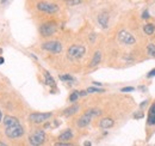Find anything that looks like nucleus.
<instances>
[{
    "instance_id": "f257e3e1",
    "label": "nucleus",
    "mask_w": 155,
    "mask_h": 146,
    "mask_svg": "<svg viewBox=\"0 0 155 146\" xmlns=\"http://www.w3.org/2000/svg\"><path fill=\"white\" fill-rule=\"evenodd\" d=\"M102 114V110L100 109H88L79 120H78V127L80 128H84L86 126H88L91 123V121L93 120V117L96 116H99Z\"/></svg>"
},
{
    "instance_id": "f03ea898",
    "label": "nucleus",
    "mask_w": 155,
    "mask_h": 146,
    "mask_svg": "<svg viewBox=\"0 0 155 146\" xmlns=\"http://www.w3.org/2000/svg\"><path fill=\"white\" fill-rule=\"evenodd\" d=\"M25 133L24 131V127L20 125V123H17L14 126H11V127H6L5 128V134L11 138V139H16V138H20L23 137Z\"/></svg>"
},
{
    "instance_id": "7ed1b4c3",
    "label": "nucleus",
    "mask_w": 155,
    "mask_h": 146,
    "mask_svg": "<svg viewBox=\"0 0 155 146\" xmlns=\"http://www.w3.org/2000/svg\"><path fill=\"white\" fill-rule=\"evenodd\" d=\"M86 53V48L84 46H70L68 48V51H67V55H68V59L70 60H79L81 59Z\"/></svg>"
},
{
    "instance_id": "20e7f679",
    "label": "nucleus",
    "mask_w": 155,
    "mask_h": 146,
    "mask_svg": "<svg viewBox=\"0 0 155 146\" xmlns=\"http://www.w3.org/2000/svg\"><path fill=\"white\" fill-rule=\"evenodd\" d=\"M57 30V25L56 23L54 22H47V23H43L41 26H40V34L43 36V37H49L54 35Z\"/></svg>"
},
{
    "instance_id": "39448f33",
    "label": "nucleus",
    "mask_w": 155,
    "mask_h": 146,
    "mask_svg": "<svg viewBox=\"0 0 155 146\" xmlns=\"http://www.w3.org/2000/svg\"><path fill=\"white\" fill-rule=\"evenodd\" d=\"M117 39H118V41H119L121 43H123V45H125V46H133V45L136 43V39L134 37V35L130 34V33L127 31V30H121V31L118 33Z\"/></svg>"
},
{
    "instance_id": "423d86ee",
    "label": "nucleus",
    "mask_w": 155,
    "mask_h": 146,
    "mask_svg": "<svg viewBox=\"0 0 155 146\" xmlns=\"http://www.w3.org/2000/svg\"><path fill=\"white\" fill-rule=\"evenodd\" d=\"M46 141V132L43 129H37L32 135H30L29 138V143L30 145L38 146L42 145Z\"/></svg>"
},
{
    "instance_id": "0eeeda50",
    "label": "nucleus",
    "mask_w": 155,
    "mask_h": 146,
    "mask_svg": "<svg viewBox=\"0 0 155 146\" xmlns=\"http://www.w3.org/2000/svg\"><path fill=\"white\" fill-rule=\"evenodd\" d=\"M52 113H32L29 115V120L32 123H43L52 117Z\"/></svg>"
},
{
    "instance_id": "6e6552de",
    "label": "nucleus",
    "mask_w": 155,
    "mask_h": 146,
    "mask_svg": "<svg viewBox=\"0 0 155 146\" xmlns=\"http://www.w3.org/2000/svg\"><path fill=\"white\" fill-rule=\"evenodd\" d=\"M42 49L54 53V54H58L62 51V45L58 41H48V42L42 43Z\"/></svg>"
},
{
    "instance_id": "1a4fd4ad",
    "label": "nucleus",
    "mask_w": 155,
    "mask_h": 146,
    "mask_svg": "<svg viewBox=\"0 0 155 146\" xmlns=\"http://www.w3.org/2000/svg\"><path fill=\"white\" fill-rule=\"evenodd\" d=\"M37 10L42 11V12H46V13H56L58 11V6L55 5V4H50V2H46V1H41L37 4Z\"/></svg>"
},
{
    "instance_id": "9d476101",
    "label": "nucleus",
    "mask_w": 155,
    "mask_h": 146,
    "mask_svg": "<svg viewBox=\"0 0 155 146\" xmlns=\"http://www.w3.org/2000/svg\"><path fill=\"white\" fill-rule=\"evenodd\" d=\"M98 23L104 29H106L109 26V13L107 12L104 11V12H100L98 14Z\"/></svg>"
},
{
    "instance_id": "9b49d317",
    "label": "nucleus",
    "mask_w": 155,
    "mask_h": 146,
    "mask_svg": "<svg viewBox=\"0 0 155 146\" xmlns=\"http://www.w3.org/2000/svg\"><path fill=\"white\" fill-rule=\"evenodd\" d=\"M4 126H5V128L6 127H11V126H14V125H17V123H20L19 121H18V119H16L14 116H10V115H6L5 117H4Z\"/></svg>"
},
{
    "instance_id": "f8f14e48",
    "label": "nucleus",
    "mask_w": 155,
    "mask_h": 146,
    "mask_svg": "<svg viewBox=\"0 0 155 146\" xmlns=\"http://www.w3.org/2000/svg\"><path fill=\"white\" fill-rule=\"evenodd\" d=\"M113 125H115V121L112 119H110V117H104V119L100 120V122H99V127L103 128V129L111 128Z\"/></svg>"
},
{
    "instance_id": "ddd939ff",
    "label": "nucleus",
    "mask_w": 155,
    "mask_h": 146,
    "mask_svg": "<svg viewBox=\"0 0 155 146\" xmlns=\"http://www.w3.org/2000/svg\"><path fill=\"white\" fill-rule=\"evenodd\" d=\"M73 138V132H72V129H66L63 133H61L60 135H58V140L60 141H68V140H70Z\"/></svg>"
},
{
    "instance_id": "4468645a",
    "label": "nucleus",
    "mask_w": 155,
    "mask_h": 146,
    "mask_svg": "<svg viewBox=\"0 0 155 146\" xmlns=\"http://www.w3.org/2000/svg\"><path fill=\"white\" fill-rule=\"evenodd\" d=\"M100 61H102V53L98 50V51L94 53V55H93V57H92V60H91L90 66H91V67H96V66H98V65L100 64Z\"/></svg>"
},
{
    "instance_id": "2eb2a0df",
    "label": "nucleus",
    "mask_w": 155,
    "mask_h": 146,
    "mask_svg": "<svg viewBox=\"0 0 155 146\" xmlns=\"http://www.w3.org/2000/svg\"><path fill=\"white\" fill-rule=\"evenodd\" d=\"M79 109H80V107H79L78 104H74V105H72V107H69V108L64 109L63 115H64V116H72V115L76 114V113L79 111Z\"/></svg>"
},
{
    "instance_id": "dca6fc26",
    "label": "nucleus",
    "mask_w": 155,
    "mask_h": 146,
    "mask_svg": "<svg viewBox=\"0 0 155 146\" xmlns=\"http://www.w3.org/2000/svg\"><path fill=\"white\" fill-rule=\"evenodd\" d=\"M147 123H148V125H152V126H154L155 125V103L151 107V109H149Z\"/></svg>"
},
{
    "instance_id": "f3484780",
    "label": "nucleus",
    "mask_w": 155,
    "mask_h": 146,
    "mask_svg": "<svg viewBox=\"0 0 155 146\" xmlns=\"http://www.w3.org/2000/svg\"><path fill=\"white\" fill-rule=\"evenodd\" d=\"M143 31H145L146 35H153L155 33V25L154 24H152V23L146 24V25L143 26Z\"/></svg>"
},
{
    "instance_id": "a211bd4d",
    "label": "nucleus",
    "mask_w": 155,
    "mask_h": 146,
    "mask_svg": "<svg viewBox=\"0 0 155 146\" xmlns=\"http://www.w3.org/2000/svg\"><path fill=\"white\" fill-rule=\"evenodd\" d=\"M44 78H46V84L47 85H49V86H55L56 84H55V80H54V78H52V76H50V73L49 72H44Z\"/></svg>"
},
{
    "instance_id": "6ab92c4d",
    "label": "nucleus",
    "mask_w": 155,
    "mask_h": 146,
    "mask_svg": "<svg viewBox=\"0 0 155 146\" xmlns=\"http://www.w3.org/2000/svg\"><path fill=\"white\" fill-rule=\"evenodd\" d=\"M147 53H148L151 56L155 57V45L154 43H151V45L147 46Z\"/></svg>"
},
{
    "instance_id": "aec40b11",
    "label": "nucleus",
    "mask_w": 155,
    "mask_h": 146,
    "mask_svg": "<svg viewBox=\"0 0 155 146\" xmlns=\"http://www.w3.org/2000/svg\"><path fill=\"white\" fill-rule=\"evenodd\" d=\"M88 94H98V92H105L103 89H98V88H94V86H91L86 90Z\"/></svg>"
},
{
    "instance_id": "412c9836",
    "label": "nucleus",
    "mask_w": 155,
    "mask_h": 146,
    "mask_svg": "<svg viewBox=\"0 0 155 146\" xmlns=\"http://www.w3.org/2000/svg\"><path fill=\"white\" fill-rule=\"evenodd\" d=\"M58 78H60L62 82H73V80H74V78H73L72 76H69V74H61Z\"/></svg>"
},
{
    "instance_id": "4be33fe9",
    "label": "nucleus",
    "mask_w": 155,
    "mask_h": 146,
    "mask_svg": "<svg viewBox=\"0 0 155 146\" xmlns=\"http://www.w3.org/2000/svg\"><path fill=\"white\" fill-rule=\"evenodd\" d=\"M78 98H79V91H73L72 95L69 96V101L70 102H76Z\"/></svg>"
},
{
    "instance_id": "5701e85b",
    "label": "nucleus",
    "mask_w": 155,
    "mask_h": 146,
    "mask_svg": "<svg viewBox=\"0 0 155 146\" xmlns=\"http://www.w3.org/2000/svg\"><path fill=\"white\" fill-rule=\"evenodd\" d=\"M81 2H82V0H68L69 6H76V5L81 4Z\"/></svg>"
},
{
    "instance_id": "b1692460",
    "label": "nucleus",
    "mask_w": 155,
    "mask_h": 146,
    "mask_svg": "<svg viewBox=\"0 0 155 146\" xmlns=\"http://www.w3.org/2000/svg\"><path fill=\"white\" fill-rule=\"evenodd\" d=\"M134 90H135V89H134L133 86H127V88H123L121 91H122V92H131V91H134Z\"/></svg>"
},
{
    "instance_id": "393cba45",
    "label": "nucleus",
    "mask_w": 155,
    "mask_h": 146,
    "mask_svg": "<svg viewBox=\"0 0 155 146\" xmlns=\"http://www.w3.org/2000/svg\"><path fill=\"white\" fill-rule=\"evenodd\" d=\"M55 145L56 146H70L72 144H69V143H67V141H58V143H56Z\"/></svg>"
},
{
    "instance_id": "a878e982",
    "label": "nucleus",
    "mask_w": 155,
    "mask_h": 146,
    "mask_svg": "<svg viewBox=\"0 0 155 146\" xmlns=\"http://www.w3.org/2000/svg\"><path fill=\"white\" fill-rule=\"evenodd\" d=\"M142 18H143V19H148V18H149V12H148V10H145V11H143Z\"/></svg>"
},
{
    "instance_id": "bb28decb",
    "label": "nucleus",
    "mask_w": 155,
    "mask_h": 146,
    "mask_svg": "<svg viewBox=\"0 0 155 146\" xmlns=\"http://www.w3.org/2000/svg\"><path fill=\"white\" fill-rule=\"evenodd\" d=\"M152 77H155V68L154 70H152V71L147 74V78H152Z\"/></svg>"
},
{
    "instance_id": "cd10ccee",
    "label": "nucleus",
    "mask_w": 155,
    "mask_h": 146,
    "mask_svg": "<svg viewBox=\"0 0 155 146\" xmlns=\"http://www.w3.org/2000/svg\"><path fill=\"white\" fill-rule=\"evenodd\" d=\"M134 117H135V119H142V117H143V113L141 111V113H139V114H135Z\"/></svg>"
},
{
    "instance_id": "c85d7f7f",
    "label": "nucleus",
    "mask_w": 155,
    "mask_h": 146,
    "mask_svg": "<svg viewBox=\"0 0 155 146\" xmlns=\"http://www.w3.org/2000/svg\"><path fill=\"white\" fill-rule=\"evenodd\" d=\"M88 92L87 91H85V90H82V91H79V96H86Z\"/></svg>"
},
{
    "instance_id": "c756f323",
    "label": "nucleus",
    "mask_w": 155,
    "mask_h": 146,
    "mask_svg": "<svg viewBox=\"0 0 155 146\" xmlns=\"http://www.w3.org/2000/svg\"><path fill=\"white\" fill-rule=\"evenodd\" d=\"M90 40H91V42H93V41L96 40V34H91V36H90Z\"/></svg>"
},
{
    "instance_id": "7c9ffc66",
    "label": "nucleus",
    "mask_w": 155,
    "mask_h": 146,
    "mask_svg": "<svg viewBox=\"0 0 155 146\" xmlns=\"http://www.w3.org/2000/svg\"><path fill=\"white\" fill-rule=\"evenodd\" d=\"M4 62H5V59H4L2 56H0V65H2Z\"/></svg>"
},
{
    "instance_id": "2f4dec72",
    "label": "nucleus",
    "mask_w": 155,
    "mask_h": 146,
    "mask_svg": "<svg viewBox=\"0 0 155 146\" xmlns=\"http://www.w3.org/2000/svg\"><path fill=\"white\" fill-rule=\"evenodd\" d=\"M93 84H94L96 86H102V83H98V82H94Z\"/></svg>"
},
{
    "instance_id": "473e14b6",
    "label": "nucleus",
    "mask_w": 155,
    "mask_h": 146,
    "mask_svg": "<svg viewBox=\"0 0 155 146\" xmlns=\"http://www.w3.org/2000/svg\"><path fill=\"white\" fill-rule=\"evenodd\" d=\"M84 145H86V146H90V145H92V144H91V143H90V141H85V143H84Z\"/></svg>"
},
{
    "instance_id": "72a5a7b5",
    "label": "nucleus",
    "mask_w": 155,
    "mask_h": 146,
    "mask_svg": "<svg viewBox=\"0 0 155 146\" xmlns=\"http://www.w3.org/2000/svg\"><path fill=\"white\" fill-rule=\"evenodd\" d=\"M146 104H147V101H145V102H143V103H141V108H142V107H145V105H146Z\"/></svg>"
},
{
    "instance_id": "f704fd0d",
    "label": "nucleus",
    "mask_w": 155,
    "mask_h": 146,
    "mask_svg": "<svg viewBox=\"0 0 155 146\" xmlns=\"http://www.w3.org/2000/svg\"><path fill=\"white\" fill-rule=\"evenodd\" d=\"M2 121V113H1V110H0V122Z\"/></svg>"
},
{
    "instance_id": "c9c22d12",
    "label": "nucleus",
    "mask_w": 155,
    "mask_h": 146,
    "mask_svg": "<svg viewBox=\"0 0 155 146\" xmlns=\"http://www.w3.org/2000/svg\"><path fill=\"white\" fill-rule=\"evenodd\" d=\"M5 145H6L5 143H0V146H5Z\"/></svg>"
},
{
    "instance_id": "e433bc0d",
    "label": "nucleus",
    "mask_w": 155,
    "mask_h": 146,
    "mask_svg": "<svg viewBox=\"0 0 155 146\" xmlns=\"http://www.w3.org/2000/svg\"><path fill=\"white\" fill-rule=\"evenodd\" d=\"M5 1H6V0H1V2H2V4H4V2H5Z\"/></svg>"
},
{
    "instance_id": "4c0bfd02",
    "label": "nucleus",
    "mask_w": 155,
    "mask_h": 146,
    "mask_svg": "<svg viewBox=\"0 0 155 146\" xmlns=\"http://www.w3.org/2000/svg\"><path fill=\"white\" fill-rule=\"evenodd\" d=\"M64 1H68V0H64Z\"/></svg>"
}]
</instances>
